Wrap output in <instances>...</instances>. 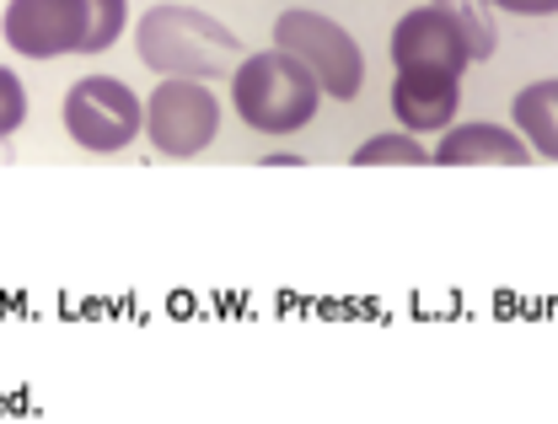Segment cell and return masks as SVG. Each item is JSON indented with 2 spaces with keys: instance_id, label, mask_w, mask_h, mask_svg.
<instances>
[{
  "instance_id": "6da1fadb",
  "label": "cell",
  "mask_w": 558,
  "mask_h": 424,
  "mask_svg": "<svg viewBox=\"0 0 558 424\" xmlns=\"http://www.w3.org/2000/svg\"><path fill=\"white\" fill-rule=\"evenodd\" d=\"M135 49L145 71H156L161 81L167 75L209 81V75H231L242 65L236 33L199 5H150L135 27Z\"/></svg>"
},
{
  "instance_id": "7a4b0ae2",
  "label": "cell",
  "mask_w": 558,
  "mask_h": 424,
  "mask_svg": "<svg viewBox=\"0 0 558 424\" xmlns=\"http://www.w3.org/2000/svg\"><path fill=\"white\" fill-rule=\"evenodd\" d=\"M231 75H236L231 102H236V113L258 135H295V130H306L317 102H323L317 75L306 71L295 54H284V49H258Z\"/></svg>"
},
{
  "instance_id": "3957f363",
  "label": "cell",
  "mask_w": 558,
  "mask_h": 424,
  "mask_svg": "<svg viewBox=\"0 0 558 424\" xmlns=\"http://www.w3.org/2000/svg\"><path fill=\"white\" fill-rule=\"evenodd\" d=\"M275 49L295 54L306 71L317 75V86L328 97H339V102L360 97V86H365V54H360V44L349 38L333 16H323V11H306V5L279 11Z\"/></svg>"
},
{
  "instance_id": "277c9868",
  "label": "cell",
  "mask_w": 558,
  "mask_h": 424,
  "mask_svg": "<svg viewBox=\"0 0 558 424\" xmlns=\"http://www.w3.org/2000/svg\"><path fill=\"white\" fill-rule=\"evenodd\" d=\"M65 135L81 150L113 156L145 135V108L119 75H81L65 92Z\"/></svg>"
},
{
  "instance_id": "5b68a950",
  "label": "cell",
  "mask_w": 558,
  "mask_h": 424,
  "mask_svg": "<svg viewBox=\"0 0 558 424\" xmlns=\"http://www.w3.org/2000/svg\"><path fill=\"white\" fill-rule=\"evenodd\" d=\"M220 130V102L215 92H205V81H183L167 75L150 102H145V135L161 156H199Z\"/></svg>"
},
{
  "instance_id": "8992f818",
  "label": "cell",
  "mask_w": 558,
  "mask_h": 424,
  "mask_svg": "<svg viewBox=\"0 0 558 424\" xmlns=\"http://www.w3.org/2000/svg\"><path fill=\"white\" fill-rule=\"evenodd\" d=\"M86 33H92L86 0H5V16H0V38L22 60L81 54Z\"/></svg>"
},
{
  "instance_id": "52a82bcc",
  "label": "cell",
  "mask_w": 558,
  "mask_h": 424,
  "mask_svg": "<svg viewBox=\"0 0 558 424\" xmlns=\"http://www.w3.org/2000/svg\"><path fill=\"white\" fill-rule=\"evenodd\" d=\"M392 65L409 71V65H424V71H451L462 75L473 65V44L462 33V22L440 5H418L409 11L398 27H392Z\"/></svg>"
},
{
  "instance_id": "ba28073f",
  "label": "cell",
  "mask_w": 558,
  "mask_h": 424,
  "mask_svg": "<svg viewBox=\"0 0 558 424\" xmlns=\"http://www.w3.org/2000/svg\"><path fill=\"white\" fill-rule=\"evenodd\" d=\"M462 108V75L451 71H424V65H409L392 81V113L409 135H435V130H451Z\"/></svg>"
},
{
  "instance_id": "9c48e42d",
  "label": "cell",
  "mask_w": 558,
  "mask_h": 424,
  "mask_svg": "<svg viewBox=\"0 0 558 424\" xmlns=\"http://www.w3.org/2000/svg\"><path fill=\"white\" fill-rule=\"evenodd\" d=\"M440 167H526L532 161V145L499 124H451V135L435 145Z\"/></svg>"
},
{
  "instance_id": "30bf717a",
  "label": "cell",
  "mask_w": 558,
  "mask_h": 424,
  "mask_svg": "<svg viewBox=\"0 0 558 424\" xmlns=\"http://www.w3.org/2000/svg\"><path fill=\"white\" fill-rule=\"evenodd\" d=\"M515 130L526 135V145L537 156L558 161V81H532L521 97H515Z\"/></svg>"
},
{
  "instance_id": "8fae6325",
  "label": "cell",
  "mask_w": 558,
  "mask_h": 424,
  "mask_svg": "<svg viewBox=\"0 0 558 424\" xmlns=\"http://www.w3.org/2000/svg\"><path fill=\"white\" fill-rule=\"evenodd\" d=\"M440 11H451L473 44V60H494L499 54V33H494V16H488V0H429Z\"/></svg>"
},
{
  "instance_id": "7c38bea8",
  "label": "cell",
  "mask_w": 558,
  "mask_h": 424,
  "mask_svg": "<svg viewBox=\"0 0 558 424\" xmlns=\"http://www.w3.org/2000/svg\"><path fill=\"white\" fill-rule=\"evenodd\" d=\"M349 161H354V167H424L429 150L403 130V135H376V141H365Z\"/></svg>"
},
{
  "instance_id": "4fadbf2b",
  "label": "cell",
  "mask_w": 558,
  "mask_h": 424,
  "mask_svg": "<svg viewBox=\"0 0 558 424\" xmlns=\"http://www.w3.org/2000/svg\"><path fill=\"white\" fill-rule=\"evenodd\" d=\"M86 16H92V33H86V49L81 54H102V49L119 44L124 16H130V0H86Z\"/></svg>"
},
{
  "instance_id": "5bb4252c",
  "label": "cell",
  "mask_w": 558,
  "mask_h": 424,
  "mask_svg": "<svg viewBox=\"0 0 558 424\" xmlns=\"http://www.w3.org/2000/svg\"><path fill=\"white\" fill-rule=\"evenodd\" d=\"M22 119H27V86L0 65V141H5V135H16V130H22Z\"/></svg>"
},
{
  "instance_id": "9a60e30c",
  "label": "cell",
  "mask_w": 558,
  "mask_h": 424,
  "mask_svg": "<svg viewBox=\"0 0 558 424\" xmlns=\"http://www.w3.org/2000/svg\"><path fill=\"white\" fill-rule=\"evenodd\" d=\"M488 5L515 11V16H554V11H558V0H488Z\"/></svg>"
}]
</instances>
